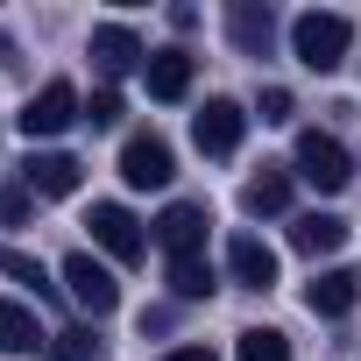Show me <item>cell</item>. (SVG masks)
<instances>
[{"instance_id":"obj_1","label":"cell","mask_w":361,"mask_h":361,"mask_svg":"<svg viewBox=\"0 0 361 361\" xmlns=\"http://www.w3.org/2000/svg\"><path fill=\"white\" fill-rule=\"evenodd\" d=\"M347 43H354V22H347V15H319V8H312V15L290 22V50H298L305 71H340Z\"/></svg>"},{"instance_id":"obj_19","label":"cell","mask_w":361,"mask_h":361,"mask_svg":"<svg viewBox=\"0 0 361 361\" xmlns=\"http://www.w3.org/2000/svg\"><path fill=\"white\" fill-rule=\"evenodd\" d=\"M234 361H290V340H283L276 326H248L241 347H234Z\"/></svg>"},{"instance_id":"obj_5","label":"cell","mask_w":361,"mask_h":361,"mask_svg":"<svg viewBox=\"0 0 361 361\" xmlns=\"http://www.w3.org/2000/svg\"><path fill=\"white\" fill-rule=\"evenodd\" d=\"M241 135H248V114H241L234 99H206V106L192 114V142H199L206 156H234Z\"/></svg>"},{"instance_id":"obj_16","label":"cell","mask_w":361,"mask_h":361,"mask_svg":"<svg viewBox=\"0 0 361 361\" xmlns=\"http://www.w3.org/2000/svg\"><path fill=\"white\" fill-rule=\"evenodd\" d=\"M347 241V220H333V213H305V220H290V248L298 255H333Z\"/></svg>"},{"instance_id":"obj_7","label":"cell","mask_w":361,"mask_h":361,"mask_svg":"<svg viewBox=\"0 0 361 361\" xmlns=\"http://www.w3.org/2000/svg\"><path fill=\"white\" fill-rule=\"evenodd\" d=\"M121 177L135 192H156V185H170L177 177V163H170V142L163 135H128V149H121Z\"/></svg>"},{"instance_id":"obj_6","label":"cell","mask_w":361,"mask_h":361,"mask_svg":"<svg viewBox=\"0 0 361 361\" xmlns=\"http://www.w3.org/2000/svg\"><path fill=\"white\" fill-rule=\"evenodd\" d=\"M85 227H92V241H99L114 262H142V255H149V234H142V220H135L128 206H92Z\"/></svg>"},{"instance_id":"obj_21","label":"cell","mask_w":361,"mask_h":361,"mask_svg":"<svg viewBox=\"0 0 361 361\" xmlns=\"http://www.w3.org/2000/svg\"><path fill=\"white\" fill-rule=\"evenodd\" d=\"M0 276H15V283H36V290H43V262L22 255V248H0Z\"/></svg>"},{"instance_id":"obj_18","label":"cell","mask_w":361,"mask_h":361,"mask_svg":"<svg viewBox=\"0 0 361 361\" xmlns=\"http://www.w3.org/2000/svg\"><path fill=\"white\" fill-rule=\"evenodd\" d=\"M170 290H177V298H213L220 276H213L206 255H177V262H170Z\"/></svg>"},{"instance_id":"obj_11","label":"cell","mask_w":361,"mask_h":361,"mask_svg":"<svg viewBox=\"0 0 361 361\" xmlns=\"http://www.w3.org/2000/svg\"><path fill=\"white\" fill-rule=\"evenodd\" d=\"M92 64H99L106 78H121V71H135V64H149V57H142V43H135V29H121V22H106V29H92Z\"/></svg>"},{"instance_id":"obj_13","label":"cell","mask_w":361,"mask_h":361,"mask_svg":"<svg viewBox=\"0 0 361 361\" xmlns=\"http://www.w3.org/2000/svg\"><path fill=\"white\" fill-rule=\"evenodd\" d=\"M354 298H361V276H354V269H326V276H312V290H305V305H312L319 319L354 312Z\"/></svg>"},{"instance_id":"obj_24","label":"cell","mask_w":361,"mask_h":361,"mask_svg":"<svg viewBox=\"0 0 361 361\" xmlns=\"http://www.w3.org/2000/svg\"><path fill=\"white\" fill-rule=\"evenodd\" d=\"M290 114H298V106H290V92H283V85H269V92H262V121H290Z\"/></svg>"},{"instance_id":"obj_10","label":"cell","mask_w":361,"mask_h":361,"mask_svg":"<svg viewBox=\"0 0 361 361\" xmlns=\"http://www.w3.org/2000/svg\"><path fill=\"white\" fill-rule=\"evenodd\" d=\"M227 36H234L241 57H269V43H276V15L262 8V0H234V8H227Z\"/></svg>"},{"instance_id":"obj_9","label":"cell","mask_w":361,"mask_h":361,"mask_svg":"<svg viewBox=\"0 0 361 361\" xmlns=\"http://www.w3.org/2000/svg\"><path fill=\"white\" fill-rule=\"evenodd\" d=\"M206 227H213L206 206H170V213L156 220V241L170 248V262H177V255H206Z\"/></svg>"},{"instance_id":"obj_3","label":"cell","mask_w":361,"mask_h":361,"mask_svg":"<svg viewBox=\"0 0 361 361\" xmlns=\"http://www.w3.org/2000/svg\"><path fill=\"white\" fill-rule=\"evenodd\" d=\"M298 177L305 185H319V192H347V149L333 142V135H319V128H305L298 135Z\"/></svg>"},{"instance_id":"obj_4","label":"cell","mask_w":361,"mask_h":361,"mask_svg":"<svg viewBox=\"0 0 361 361\" xmlns=\"http://www.w3.org/2000/svg\"><path fill=\"white\" fill-rule=\"evenodd\" d=\"M64 290H71V298H78L92 319H106V312L121 305V283H114V269H106V262H92L85 248H78V255H64Z\"/></svg>"},{"instance_id":"obj_17","label":"cell","mask_w":361,"mask_h":361,"mask_svg":"<svg viewBox=\"0 0 361 361\" xmlns=\"http://www.w3.org/2000/svg\"><path fill=\"white\" fill-rule=\"evenodd\" d=\"M36 347H50L36 312L29 305H0V354H36Z\"/></svg>"},{"instance_id":"obj_2","label":"cell","mask_w":361,"mask_h":361,"mask_svg":"<svg viewBox=\"0 0 361 361\" xmlns=\"http://www.w3.org/2000/svg\"><path fill=\"white\" fill-rule=\"evenodd\" d=\"M15 121H22V135H29V142H43V135H64L71 121H85V106H78L71 78H50V85H43V92H36Z\"/></svg>"},{"instance_id":"obj_12","label":"cell","mask_w":361,"mask_h":361,"mask_svg":"<svg viewBox=\"0 0 361 361\" xmlns=\"http://www.w3.org/2000/svg\"><path fill=\"white\" fill-rule=\"evenodd\" d=\"M227 269H234L248 290H269V283H276V248H262L255 234H234V248H227Z\"/></svg>"},{"instance_id":"obj_20","label":"cell","mask_w":361,"mask_h":361,"mask_svg":"<svg viewBox=\"0 0 361 361\" xmlns=\"http://www.w3.org/2000/svg\"><path fill=\"white\" fill-rule=\"evenodd\" d=\"M43 361H99V340H92L85 326H71V333H50Z\"/></svg>"},{"instance_id":"obj_23","label":"cell","mask_w":361,"mask_h":361,"mask_svg":"<svg viewBox=\"0 0 361 361\" xmlns=\"http://www.w3.org/2000/svg\"><path fill=\"white\" fill-rule=\"evenodd\" d=\"M29 220V185H8L0 192V227H22Z\"/></svg>"},{"instance_id":"obj_8","label":"cell","mask_w":361,"mask_h":361,"mask_svg":"<svg viewBox=\"0 0 361 361\" xmlns=\"http://www.w3.org/2000/svg\"><path fill=\"white\" fill-rule=\"evenodd\" d=\"M78 170H85L78 156L43 149V156H29V163H22V185H29L36 199H71V192H78Z\"/></svg>"},{"instance_id":"obj_22","label":"cell","mask_w":361,"mask_h":361,"mask_svg":"<svg viewBox=\"0 0 361 361\" xmlns=\"http://www.w3.org/2000/svg\"><path fill=\"white\" fill-rule=\"evenodd\" d=\"M85 121H92V128H114V121H121V92H114V85L92 92V99H85Z\"/></svg>"},{"instance_id":"obj_15","label":"cell","mask_w":361,"mask_h":361,"mask_svg":"<svg viewBox=\"0 0 361 361\" xmlns=\"http://www.w3.org/2000/svg\"><path fill=\"white\" fill-rule=\"evenodd\" d=\"M241 206H248L255 220H269V213H283V206H290V170H276V163H262V177H248V185H241Z\"/></svg>"},{"instance_id":"obj_25","label":"cell","mask_w":361,"mask_h":361,"mask_svg":"<svg viewBox=\"0 0 361 361\" xmlns=\"http://www.w3.org/2000/svg\"><path fill=\"white\" fill-rule=\"evenodd\" d=\"M163 361H220V354H213V347H170Z\"/></svg>"},{"instance_id":"obj_14","label":"cell","mask_w":361,"mask_h":361,"mask_svg":"<svg viewBox=\"0 0 361 361\" xmlns=\"http://www.w3.org/2000/svg\"><path fill=\"white\" fill-rule=\"evenodd\" d=\"M142 71H149V99H185L192 92V50H156Z\"/></svg>"}]
</instances>
